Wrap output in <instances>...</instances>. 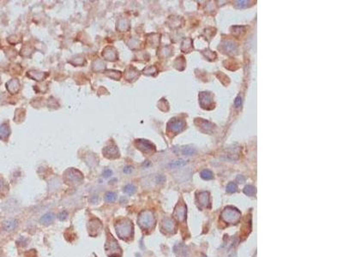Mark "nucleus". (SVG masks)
<instances>
[{
	"instance_id": "20",
	"label": "nucleus",
	"mask_w": 343,
	"mask_h": 257,
	"mask_svg": "<svg viewBox=\"0 0 343 257\" xmlns=\"http://www.w3.org/2000/svg\"><path fill=\"white\" fill-rule=\"evenodd\" d=\"M125 192L126 193V194H129V195H132V194H134L135 193V191H136V188H135V186L133 185V184H131V183H129V184H127V185H125Z\"/></svg>"
},
{
	"instance_id": "16",
	"label": "nucleus",
	"mask_w": 343,
	"mask_h": 257,
	"mask_svg": "<svg viewBox=\"0 0 343 257\" xmlns=\"http://www.w3.org/2000/svg\"><path fill=\"white\" fill-rule=\"evenodd\" d=\"M117 199V195L114 192H107L105 195V200L107 202H113Z\"/></svg>"
},
{
	"instance_id": "8",
	"label": "nucleus",
	"mask_w": 343,
	"mask_h": 257,
	"mask_svg": "<svg viewBox=\"0 0 343 257\" xmlns=\"http://www.w3.org/2000/svg\"><path fill=\"white\" fill-rule=\"evenodd\" d=\"M209 194L208 192H201L197 195L198 203L204 207H209L210 206V200H209Z\"/></svg>"
},
{
	"instance_id": "25",
	"label": "nucleus",
	"mask_w": 343,
	"mask_h": 257,
	"mask_svg": "<svg viewBox=\"0 0 343 257\" xmlns=\"http://www.w3.org/2000/svg\"><path fill=\"white\" fill-rule=\"evenodd\" d=\"M112 175V171H111L110 169H106V170L104 171V172H103L104 178H110Z\"/></svg>"
},
{
	"instance_id": "12",
	"label": "nucleus",
	"mask_w": 343,
	"mask_h": 257,
	"mask_svg": "<svg viewBox=\"0 0 343 257\" xmlns=\"http://www.w3.org/2000/svg\"><path fill=\"white\" fill-rule=\"evenodd\" d=\"M53 219H54L53 214L51 213H48L47 214H45L44 216H42V218H40V222L43 225H49L53 221Z\"/></svg>"
},
{
	"instance_id": "11",
	"label": "nucleus",
	"mask_w": 343,
	"mask_h": 257,
	"mask_svg": "<svg viewBox=\"0 0 343 257\" xmlns=\"http://www.w3.org/2000/svg\"><path fill=\"white\" fill-rule=\"evenodd\" d=\"M139 143L141 144L140 146H139V148L142 147V148H141V150H142L143 152H152V151L155 150V146L152 143H150L149 141H148L140 140Z\"/></svg>"
},
{
	"instance_id": "6",
	"label": "nucleus",
	"mask_w": 343,
	"mask_h": 257,
	"mask_svg": "<svg viewBox=\"0 0 343 257\" xmlns=\"http://www.w3.org/2000/svg\"><path fill=\"white\" fill-rule=\"evenodd\" d=\"M199 101L203 108H208L212 105V98L209 93L202 92L199 94Z\"/></svg>"
},
{
	"instance_id": "13",
	"label": "nucleus",
	"mask_w": 343,
	"mask_h": 257,
	"mask_svg": "<svg viewBox=\"0 0 343 257\" xmlns=\"http://www.w3.org/2000/svg\"><path fill=\"white\" fill-rule=\"evenodd\" d=\"M199 120V124L198 126H200L201 128H205V132H209V130H212L213 128V124H211L209 122L206 121V120H203V119H197Z\"/></svg>"
},
{
	"instance_id": "22",
	"label": "nucleus",
	"mask_w": 343,
	"mask_h": 257,
	"mask_svg": "<svg viewBox=\"0 0 343 257\" xmlns=\"http://www.w3.org/2000/svg\"><path fill=\"white\" fill-rule=\"evenodd\" d=\"M8 134L9 131L7 126H5L4 124L1 125V126H0V135H1V138H2L4 135H8Z\"/></svg>"
},
{
	"instance_id": "4",
	"label": "nucleus",
	"mask_w": 343,
	"mask_h": 257,
	"mask_svg": "<svg viewBox=\"0 0 343 257\" xmlns=\"http://www.w3.org/2000/svg\"><path fill=\"white\" fill-rule=\"evenodd\" d=\"M106 249H107V254L110 257H118L121 254V249L119 248L117 242L112 238H111L110 240L107 242Z\"/></svg>"
},
{
	"instance_id": "24",
	"label": "nucleus",
	"mask_w": 343,
	"mask_h": 257,
	"mask_svg": "<svg viewBox=\"0 0 343 257\" xmlns=\"http://www.w3.org/2000/svg\"><path fill=\"white\" fill-rule=\"evenodd\" d=\"M234 105H235V107L237 109H239L242 106V99L240 96H238L236 99H235V101H234Z\"/></svg>"
},
{
	"instance_id": "3",
	"label": "nucleus",
	"mask_w": 343,
	"mask_h": 257,
	"mask_svg": "<svg viewBox=\"0 0 343 257\" xmlns=\"http://www.w3.org/2000/svg\"><path fill=\"white\" fill-rule=\"evenodd\" d=\"M116 232L120 238H128L133 234V225L130 220L125 219L116 225Z\"/></svg>"
},
{
	"instance_id": "18",
	"label": "nucleus",
	"mask_w": 343,
	"mask_h": 257,
	"mask_svg": "<svg viewBox=\"0 0 343 257\" xmlns=\"http://www.w3.org/2000/svg\"><path fill=\"white\" fill-rule=\"evenodd\" d=\"M238 190V186L236 185V183L234 182H231L229 183L227 185H226V191L228 193H234Z\"/></svg>"
},
{
	"instance_id": "15",
	"label": "nucleus",
	"mask_w": 343,
	"mask_h": 257,
	"mask_svg": "<svg viewBox=\"0 0 343 257\" xmlns=\"http://www.w3.org/2000/svg\"><path fill=\"white\" fill-rule=\"evenodd\" d=\"M244 193L249 196H252L256 194V188L252 185H247L244 189Z\"/></svg>"
},
{
	"instance_id": "1",
	"label": "nucleus",
	"mask_w": 343,
	"mask_h": 257,
	"mask_svg": "<svg viewBox=\"0 0 343 257\" xmlns=\"http://www.w3.org/2000/svg\"><path fill=\"white\" fill-rule=\"evenodd\" d=\"M241 213L236 207H226L225 209L221 212V218L229 224H237L240 220Z\"/></svg>"
},
{
	"instance_id": "26",
	"label": "nucleus",
	"mask_w": 343,
	"mask_h": 257,
	"mask_svg": "<svg viewBox=\"0 0 343 257\" xmlns=\"http://www.w3.org/2000/svg\"><path fill=\"white\" fill-rule=\"evenodd\" d=\"M66 218H67V213L65 211H63L62 213H60L59 215H58V218L61 221H63L64 219H66Z\"/></svg>"
},
{
	"instance_id": "5",
	"label": "nucleus",
	"mask_w": 343,
	"mask_h": 257,
	"mask_svg": "<svg viewBox=\"0 0 343 257\" xmlns=\"http://www.w3.org/2000/svg\"><path fill=\"white\" fill-rule=\"evenodd\" d=\"M186 206L184 203L179 204L173 213V216L176 219H178L180 222H183L186 218Z\"/></svg>"
},
{
	"instance_id": "10",
	"label": "nucleus",
	"mask_w": 343,
	"mask_h": 257,
	"mask_svg": "<svg viewBox=\"0 0 343 257\" xmlns=\"http://www.w3.org/2000/svg\"><path fill=\"white\" fill-rule=\"evenodd\" d=\"M163 227L166 232H174L176 229V225L174 221L171 218H165L163 220Z\"/></svg>"
},
{
	"instance_id": "9",
	"label": "nucleus",
	"mask_w": 343,
	"mask_h": 257,
	"mask_svg": "<svg viewBox=\"0 0 343 257\" xmlns=\"http://www.w3.org/2000/svg\"><path fill=\"white\" fill-rule=\"evenodd\" d=\"M16 225H17V220L14 219V218H9L5 220L4 223H3V227L5 231L7 232H11L13 231L15 228H16Z\"/></svg>"
},
{
	"instance_id": "7",
	"label": "nucleus",
	"mask_w": 343,
	"mask_h": 257,
	"mask_svg": "<svg viewBox=\"0 0 343 257\" xmlns=\"http://www.w3.org/2000/svg\"><path fill=\"white\" fill-rule=\"evenodd\" d=\"M168 128L170 130L174 133H179L182 131L185 128V124L182 121L179 120H172L171 122L168 124Z\"/></svg>"
},
{
	"instance_id": "23",
	"label": "nucleus",
	"mask_w": 343,
	"mask_h": 257,
	"mask_svg": "<svg viewBox=\"0 0 343 257\" xmlns=\"http://www.w3.org/2000/svg\"><path fill=\"white\" fill-rule=\"evenodd\" d=\"M235 3H236V5H237L238 7L244 8V7H246V6L248 5V4H249L250 2L249 1H243V0H240V1H236Z\"/></svg>"
},
{
	"instance_id": "14",
	"label": "nucleus",
	"mask_w": 343,
	"mask_h": 257,
	"mask_svg": "<svg viewBox=\"0 0 343 257\" xmlns=\"http://www.w3.org/2000/svg\"><path fill=\"white\" fill-rule=\"evenodd\" d=\"M201 177L204 180H211L214 178V174L209 170H203L201 172Z\"/></svg>"
},
{
	"instance_id": "28",
	"label": "nucleus",
	"mask_w": 343,
	"mask_h": 257,
	"mask_svg": "<svg viewBox=\"0 0 343 257\" xmlns=\"http://www.w3.org/2000/svg\"><path fill=\"white\" fill-rule=\"evenodd\" d=\"M164 181H165V178H164L163 176H159L157 178V183H162Z\"/></svg>"
},
{
	"instance_id": "17",
	"label": "nucleus",
	"mask_w": 343,
	"mask_h": 257,
	"mask_svg": "<svg viewBox=\"0 0 343 257\" xmlns=\"http://www.w3.org/2000/svg\"><path fill=\"white\" fill-rule=\"evenodd\" d=\"M186 165V162L183 159H178V160H175L173 162H172L170 164V166L172 168H180L182 166H185Z\"/></svg>"
},
{
	"instance_id": "19",
	"label": "nucleus",
	"mask_w": 343,
	"mask_h": 257,
	"mask_svg": "<svg viewBox=\"0 0 343 257\" xmlns=\"http://www.w3.org/2000/svg\"><path fill=\"white\" fill-rule=\"evenodd\" d=\"M183 154L185 155H193L196 153V149L194 148H190V147H187V148H185L182 151Z\"/></svg>"
},
{
	"instance_id": "2",
	"label": "nucleus",
	"mask_w": 343,
	"mask_h": 257,
	"mask_svg": "<svg viewBox=\"0 0 343 257\" xmlns=\"http://www.w3.org/2000/svg\"><path fill=\"white\" fill-rule=\"evenodd\" d=\"M138 224L141 228L144 230H149L153 228L155 224V218L154 213L151 211L145 210L142 212L138 218Z\"/></svg>"
},
{
	"instance_id": "21",
	"label": "nucleus",
	"mask_w": 343,
	"mask_h": 257,
	"mask_svg": "<svg viewBox=\"0 0 343 257\" xmlns=\"http://www.w3.org/2000/svg\"><path fill=\"white\" fill-rule=\"evenodd\" d=\"M225 48L227 52H234L236 50V46L234 45L233 42H230V41H227L225 43Z\"/></svg>"
},
{
	"instance_id": "27",
	"label": "nucleus",
	"mask_w": 343,
	"mask_h": 257,
	"mask_svg": "<svg viewBox=\"0 0 343 257\" xmlns=\"http://www.w3.org/2000/svg\"><path fill=\"white\" fill-rule=\"evenodd\" d=\"M133 171V168L132 166H126L125 169H124V172H125V174H131V172Z\"/></svg>"
}]
</instances>
